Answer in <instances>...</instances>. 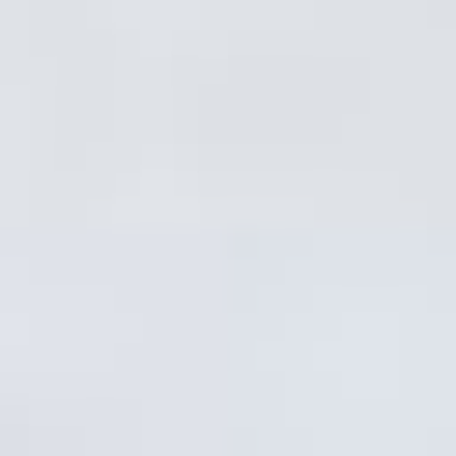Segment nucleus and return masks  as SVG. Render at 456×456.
Here are the masks:
<instances>
[]
</instances>
